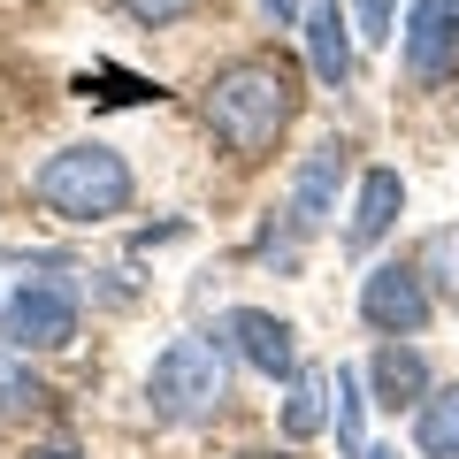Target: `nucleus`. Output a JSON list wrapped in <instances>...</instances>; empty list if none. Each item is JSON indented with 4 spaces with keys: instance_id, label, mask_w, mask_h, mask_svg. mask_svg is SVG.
I'll return each mask as SVG.
<instances>
[{
    "instance_id": "f257e3e1",
    "label": "nucleus",
    "mask_w": 459,
    "mask_h": 459,
    "mask_svg": "<svg viewBox=\"0 0 459 459\" xmlns=\"http://www.w3.org/2000/svg\"><path fill=\"white\" fill-rule=\"evenodd\" d=\"M299 115V84L283 62H230L207 84V131L222 138L238 161H261Z\"/></svg>"
},
{
    "instance_id": "f03ea898",
    "label": "nucleus",
    "mask_w": 459,
    "mask_h": 459,
    "mask_svg": "<svg viewBox=\"0 0 459 459\" xmlns=\"http://www.w3.org/2000/svg\"><path fill=\"white\" fill-rule=\"evenodd\" d=\"M230 398V360H222V337H169V352L153 360L146 376V406L161 413L169 429H199L214 421Z\"/></svg>"
},
{
    "instance_id": "7ed1b4c3",
    "label": "nucleus",
    "mask_w": 459,
    "mask_h": 459,
    "mask_svg": "<svg viewBox=\"0 0 459 459\" xmlns=\"http://www.w3.org/2000/svg\"><path fill=\"white\" fill-rule=\"evenodd\" d=\"M131 161L115 146H62L47 169H39V199L69 222H108V214L131 207Z\"/></svg>"
},
{
    "instance_id": "20e7f679",
    "label": "nucleus",
    "mask_w": 459,
    "mask_h": 459,
    "mask_svg": "<svg viewBox=\"0 0 459 459\" xmlns=\"http://www.w3.org/2000/svg\"><path fill=\"white\" fill-rule=\"evenodd\" d=\"M0 344L8 352H62L77 344V291L69 283H16L0 299Z\"/></svg>"
},
{
    "instance_id": "39448f33",
    "label": "nucleus",
    "mask_w": 459,
    "mask_h": 459,
    "mask_svg": "<svg viewBox=\"0 0 459 459\" xmlns=\"http://www.w3.org/2000/svg\"><path fill=\"white\" fill-rule=\"evenodd\" d=\"M360 314H368V329H383V337H413V329L429 322V283H421V268H406V261L368 268Z\"/></svg>"
},
{
    "instance_id": "423d86ee",
    "label": "nucleus",
    "mask_w": 459,
    "mask_h": 459,
    "mask_svg": "<svg viewBox=\"0 0 459 459\" xmlns=\"http://www.w3.org/2000/svg\"><path fill=\"white\" fill-rule=\"evenodd\" d=\"M406 77L413 84L459 77V0H413V16H406Z\"/></svg>"
},
{
    "instance_id": "0eeeda50",
    "label": "nucleus",
    "mask_w": 459,
    "mask_h": 459,
    "mask_svg": "<svg viewBox=\"0 0 459 459\" xmlns=\"http://www.w3.org/2000/svg\"><path fill=\"white\" fill-rule=\"evenodd\" d=\"M344 169H352V146L344 138H329V146H314L307 161H299V177H291V238H314V230L337 214V184H344Z\"/></svg>"
},
{
    "instance_id": "6e6552de",
    "label": "nucleus",
    "mask_w": 459,
    "mask_h": 459,
    "mask_svg": "<svg viewBox=\"0 0 459 459\" xmlns=\"http://www.w3.org/2000/svg\"><path fill=\"white\" fill-rule=\"evenodd\" d=\"M230 344H238V352H246V368H261L268 383H291V368H299V344H291V322H283V314H268V307H238L230 314Z\"/></svg>"
},
{
    "instance_id": "1a4fd4ad",
    "label": "nucleus",
    "mask_w": 459,
    "mask_h": 459,
    "mask_svg": "<svg viewBox=\"0 0 459 459\" xmlns=\"http://www.w3.org/2000/svg\"><path fill=\"white\" fill-rule=\"evenodd\" d=\"M398 207H406V177H398V169H368L360 177V207H352V222H344V246L368 253L383 230L398 222Z\"/></svg>"
},
{
    "instance_id": "9d476101",
    "label": "nucleus",
    "mask_w": 459,
    "mask_h": 459,
    "mask_svg": "<svg viewBox=\"0 0 459 459\" xmlns=\"http://www.w3.org/2000/svg\"><path fill=\"white\" fill-rule=\"evenodd\" d=\"M299 31H307V62H314V77H322V84L352 77V39H344V8H337V0H307Z\"/></svg>"
},
{
    "instance_id": "9b49d317",
    "label": "nucleus",
    "mask_w": 459,
    "mask_h": 459,
    "mask_svg": "<svg viewBox=\"0 0 459 459\" xmlns=\"http://www.w3.org/2000/svg\"><path fill=\"white\" fill-rule=\"evenodd\" d=\"M368 383H376V406H421L429 398V360L413 344H383L368 360Z\"/></svg>"
},
{
    "instance_id": "f8f14e48",
    "label": "nucleus",
    "mask_w": 459,
    "mask_h": 459,
    "mask_svg": "<svg viewBox=\"0 0 459 459\" xmlns=\"http://www.w3.org/2000/svg\"><path fill=\"white\" fill-rule=\"evenodd\" d=\"M329 391H337V383H329L322 368H291V398H283V437H291V444L322 437V421H329Z\"/></svg>"
},
{
    "instance_id": "ddd939ff",
    "label": "nucleus",
    "mask_w": 459,
    "mask_h": 459,
    "mask_svg": "<svg viewBox=\"0 0 459 459\" xmlns=\"http://www.w3.org/2000/svg\"><path fill=\"white\" fill-rule=\"evenodd\" d=\"M413 444H421V459H459V383H444V391L421 398Z\"/></svg>"
},
{
    "instance_id": "4468645a",
    "label": "nucleus",
    "mask_w": 459,
    "mask_h": 459,
    "mask_svg": "<svg viewBox=\"0 0 459 459\" xmlns=\"http://www.w3.org/2000/svg\"><path fill=\"white\" fill-rule=\"evenodd\" d=\"M413 268H421V283H437V291H459V230H437Z\"/></svg>"
},
{
    "instance_id": "2eb2a0df",
    "label": "nucleus",
    "mask_w": 459,
    "mask_h": 459,
    "mask_svg": "<svg viewBox=\"0 0 459 459\" xmlns=\"http://www.w3.org/2000/svg\"><path fill=\"white\" fill-rule=\"evenodd\" d=\"M337 444H344V459H368V444H360V376L352 368H337Z\"/></svg>"
},
{
    "instance_id": "dca6fc26",
    "label": "nucleus",
    "mask_w": 459,
    "mask_h": 459,
    "mask_svg": "<svg viewBox=\"0 0 459 459\" xmlns=\"http://www.w3.org/2000/svg\"><path fill=\"white\" fill-rule=\"evenodd\" d=\"M39 398H47V391H39L16 360H0V406H39Z\"/></svg>"
},
{
    "instance_id": "f3484780",
    "label": "nucleus",
    "mask_w": 459,
    "mask_h": 459,
    "mask_svg": "<svg viewBox=\"0 0 459 459\" xmlns=\"http://www.w3.org/2000/svg\"><path fill=\"white\" fill-rule=\"evenodd\" d=\"M352 8H360V39H368V47H383V39H391L398 0H352Z\"/></svg>"
},
{
    "instance_id": "a211bd4d",
    "label": "nucleus",
    "mask_w": 459,
    "mask_h": 459,
    "mask_svg": "<svg viewBox=\"0 0 459 459\" xmlns=\"http://www.w3.org/2000/svg\"><path fill=\"white\" fill-rule=\"evenodd\" d=\"M123 8H131V16H138V23L153 31V23H177V16H192L199 0H123Z\"/></svg>"
},
{
    "instance_id": "6ab92c4d",
    "label": "nucleus",
    "mask_w": 459,
    "mask_h": 459,
    "mask_svg": "<svg viewBox=\"0 0 459 459\" xmlns=\"http://www.w3.org/2000/svg\"><path fill=\"white\" fill-rule=\"evenodd\" d=\"M261 8H268L276 23H299V16H307V0H261Z\"/></svg>"
},
{
    "instance_id": "aec40b11",
    "label": "nucleus",
    "mask_w": 459,
    "mask_h": 459,
    "mask_svg": "<svg viewBox=\"0 0 459 459\" xmlns=\"http://www.w3.org/2000/svg\"><path fill=\"white\" fill-rule=\"evenodd\" d=\"M31 459H77V452H62V444H47V452H31Z\"/></svg>"
},
{
    "instance_id": "412c9836",
    "label": "nucleus",
    "mask_w": 459,
    "mask_h": 459,
    "mask_svg": "<svg viewBox=\"0 0 459 459\" xmlns=\"http://www.w3.org/2000/svg\"><path fill=\"white\" fill-rule=\"evenodd\" d=\"M368 459H398V452H368Z\"/></svg>"
},
{
    "instance_id": "4be33fe9",
    "label": "nucleus",
    "mask_w": 459,
    "mask_h": 459,
    "mask_svg": "<svg viewBox=\"0 0 459 459\" xmlns=\"http://www.w3.org/2000/svg\"><path fill=\"white\" fill-rule=\"evenodd\" d=\"M253 459H283V452H253Z\"/></svg>"
}]
</instances>
